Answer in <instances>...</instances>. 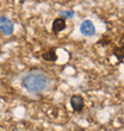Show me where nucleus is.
Returning <instances> with one entry per match:
<instances>
[{"label": "nucleus", "instance_id": "f257e3e1", "mask_svg": "<svg viewBox=\"0 0 124 131\" xmlns=\"http://www.w3.org/2000/svg\"><path fill=\"white\" fill-rule=\"evenodd\" d=\"M50 76L41 69L30 70L22 79V86L30 93H41L50 86Z\"/></svg>", "mask_w": 124, "mask_h": 131}, {"label": "nucleus", "instance_id": "0eeeda50", "mask_svg": "<svg viewBox=\"0 0 124 131\" xmlns=\"http://www.w3.org/2000/svg\"><path fill=\"white\" fill-rule=\"evenodd\" d=\"M42 59L47 62H55L57 61V52L55 48H50L42 54Z\"/></svg>", "mask_w": 124, "mask_h": 131}, {"label": "nucleus", "instance_id": "423d86ee", "mask_svg": "<svg viewBox=\"0 0 124 131\" xmlns=\"http://www.w3.org/2000/svg\"><path fill=\"white\" fill-rule=\"evenodd\" d=\"M113 55H116V57L119 60V62L124 60V34L118 42V45L113 49Z\"/></svg>", "mask_w": 124, "mask_h": 131}, {"label": "nucleus", "instance_id": "f03ea898", "mask_svg": "<svg viewBox=\"0 0 124 131\" xmlns=\"http://www.w3.org/2000/svg\"><path fill=\"white\" fill-rule=\"evenodd\" d=\"M14 31V24L10 18L0 16V32L5 36H11Z\"/></svg>", "mask_w": 124, "mask_h": 131}, {"label": "nucleus", "instance_id": "39448f33", "mask_svg": "<svg viewBox=\"0 0 124 131\" xmlns=\"http://www.w3.org/2000/svg\"><path fill=\"white\" fill-rule=\"evenodd\" d=\"M66 26H67V21H66L65 18L62 17H57L54 19V21H53L51 24V31L54 32V34H59V32L63 31L66 29Z\"/></svg>", "mask_w": 124, "mask_h": 131}, {"label": "nucleus", "instance_id": "7ed1b4c3", "mask_svg": "<svg viewBox=\"0 0 124 131\" xmlns=\"http://www.w3.org/2000/svg\"><path fill=\"white\" fill-rule=\"evenodd\" d=\"M80 32L85 37H92V36L96 35V26L90 19H86L80 25Z\"/></svg>", "mask_w": 124, "mask_h": 131}, {"label": "nucleus", "instance_id": "6e6552de", "mask_svg": "<svg viewBox=\"0 0 124 131\" xmlns=\"http://www.w3.org/2000/svg\"><path fill=\"white\" fill-rule=\"evenodd\" d=\"M74 11H61L60 12V17H62V18H73L74 17Z\"/></svg>", "mask_w": 124, "mask_h": 131}, {"label": "nucleus", "instance_id": "20e7f679", "mask_svg": "<svg viewBox=\"0 0 124 131\" xmlns=\"http://www.w3.org/2000/svg\"><path fill=\"white\" fill-rule=\"evenodd\" d=\"M69 104H70V107H72V110L74 112H80L85 106V99L80 94H74V95L70 97Z\"/></svg>", "mask_w": 124, "mask_h": 131}]
</instances>
